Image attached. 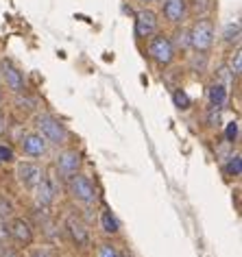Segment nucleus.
I'll return each instance as SVG.
<instances>
[{
	"mask_svg": "<svg viewBox=\"0 0 242 257\" xmlns=\"http://www.w3.org/2000/svg\"><path fill=\"white\" fill-rule=\"evenodd\" d=\"M37 131L40 136L46 140V142H53V144H63L68 140V131L66 126L61 124L57 118H53L50 113H40L37 115Z\"/></svg>",
	"mask_w": 242,
	"mask_h": 257,
	"instance_id": "obj_1",
	"label": "nucleus"
},
{
	"mask_svg": "<svg viewBox=\"0 0 242 257\" xmlns=\"http://www.w3.org/2000/svg\"><path fill=\"white\" fill-rule=\"evenodd\" d=\"M188 37H190V46H192L194 50H199V53L209 50V46H212V42H214V24H212V20H207V18L196 20L192 31L188 33Z\"/></svg>",
	"mask_w": 242,
	"mask_h": 257,
	"instance_id": "obj_2",
	"label": "nucleus"
},
{
	"mask_svg": "<svg viewBox=\"0 0 242 257\" xmlns=\"http://www.w3.org/2000/svg\"><path fill=\"white\" fill-rule=\"evenodd\" d=\"M149 55L153 61H157L159 66H168L175 57V44L168 40L166 35H155L149 42Z\"/></svg>",
	"mask_w": 242,
	"mask_h": 257,
	"instance_id": "obj_3",
	"label": "nucleus"
},
{
	"mask_svg": "<svg viewBox=\"0 0 242 257\" xmlns=\"http://www.w3.org/2000/svg\"><path fill=\"white\" fill-rule=\"evenodd\" d=\"M68 190H70V194H72L76 201H81V203H92L94 198H96V188H94V183L83 175H72L70 177Z\"/></svg>",
	"mask_w": 242,
	"mask_h": 257,
	"instance_id": "obj_4",
	"label": "nucleus"
},
{
	"mask_svg": "<svg viewBox=\"0 0 242 257\" xmlns=\"http://www.w3.org/2000/svg\"><path fill=\"white\" fill-rule=\"evenodd\" d=\"M18 179H20V183L24 188L35 190V185L44 179V170L33 162H22L18 166Z\"/></svg>",
	"mask_w": 242,
	"mask_h": 257,
	"instance_id": "obj_5",
	"label": "nucleus"
},
{
	"mask_svg": "<svg viewBox=\"0 0 242 257\" xmlns=\"http://www.w3.org/2000/svg\"><path fill=\"white\" fill-rule=\"evenodd\" d=\"M0 74H3V79H5V83H7V87L11 89V92L18 94V92L24 89V76L20 74V70H18L9 59L0 61Z\"/></svg>",
	"mask_w": 242,
	"mask_h": 257,
	"instance_id": "obj_6",
	"label": "nucleus"
},
{
	"mask_svg": "<svg viewBox=\"0 0 242 257\" xmlns=\"http://www.w3.org/2000/svg\"><path fill=\"white\" fill-rule=\"evenodd\" d=\"M9 235L14 237V242L20 244V246H31V242H33V231H31V224L24 220V218L11 220Z\"/></svg>",
	"mask_w": 242,
	"mask_h": 257,
	"instance_id": "obj_7",
	"label": "nucleus"
},
{
	"mask_svg": "<svg viewBox=\"0 0 242 257\" xmlns=\"http://www.w3.org/2000/svg\"><path fill=\"white\" fill-rule=\"evenodd\" d=\"M57 168L66 179H70L72 175H76L81 168V155L76 151H63L59 159H57Z\"/></svg>",
	"mask_w": 242,
	"mask_h": 257,
	"instance_id": "obj_8",
	"label": "nucleus"
},
{
	"mask_svg": "<svg viewBox=\"0 0 242 257\" xmlns=\"http://www.w3.org/2000/svg\"><path fill=\"white\" fill-rule=\"evenodd\" d=\"M157 31V16L153 11L144 9L136 18V35L138 37H151Z\"/></svg>",
	"mask_w": 242,
	"mask_h": 257,
	"instance_id": "obj_9",
	"label": "nucleus"
},
{
	"mask_svg": "<svg viewBox=\"0 0 242 257\" xmlns=\"http://www.w3.org/2000/svg\"><path fill=\"white\" fill-rule=\"evenodd\" d=\"M22 151L31 157H42L46 153V140L40 133H31V136L22 138Z\"/></svg>",
	"mask_w": 242,
	"mask_h": 257,
	"instance_id": "obj_10",
	"label": "nucleus"
},
{
	"mask_svg": "<svg viewBox=\"0 0 242 257\" xmlns=\"http://www.w3.org/2000/svg\"><path fill=\"white\" fill-rule=\"evenodd\" d=\"M186 0H166L164 3V16L168 22H181L186 18Z\"/></svg>",
	"mask_w": 242,
	"mask_h": 257,
	"instance_id": "obj_11",
	"label": "nucleus"
},
{
	"mask_svg": "<svg viewBox=\"0 0 242 257\" xmlns=\"http://www.w3.org/2000/svg\"><path fill=\"white\" fill-rule=\"evenodd\" d=\"M35 201H37V205H42V207H48V205L55 201V188L48 179H42V181L35 185Z\"/></svg>",
	"mask_w": 242,
	"mask_h": 257,
	"instance_id": "obj_12",
	"label": "nucleus"
},
{
	"mask_svg": "<svg viewBox=\"0 0 242 257\" xmlns=\"http://www.w3.org/2000/svg\"><path fill=\"white\" fill-rule=\"evenodd\" d=\"M207 98H209V105H212L214 109L216 107H225V102H227V87L225 85H220V83H214L212 87L207 89Z\"/></svg>",
	"mask_w": 242,
	"mask_h": 257,
	"instance_id": "obj_13",
	"label": "nucleus"
},
{
	"mask_svg": "<svg viewBox=\"0 0 242 257\" xmlns=\"http://www.w3.org/2000/svg\"><path fill=\"white\" fill-rule=\"evenodd\" d=\"M68 229H70V235H72V240H74L76 244L85 246V244L90 242V235H87V229L83 227V222H79V220H70V222H68Z\"/></svg>",
	"mask_w": 242,
	"mask_h": 257,
	"instance_id": "obj_14",
	"label": "nucleus"
},
{
	"mask_svg": "<svg viewBox=\"0 0 242 257\" xmlns=\"http://www.w3.org/2000/svg\"><path fill=\"white\" fill-rule=\"evenodd\" d=\"M100 227H103L105 233H118L120 222H118V218L113 216L109 209H105L103 214H100Z\"/></svg>",
	"mask_w": 242,
	"mask_h": 257,
	"instance_id": "obj_15",
	"label": "nucleus"
},
{
	"mask_svg": "<svg viewBox=\"0 0 242 257\" xmlns=\"http://www.w3.org/2000/svg\"><path fill=\"white\" fill-rule=\"evenodd\" d=\"M222 37H225L227 44H233L240 40V24L238 22H231L225 27V33H222Z\"/></svg>",
	"mask_w": 242,
	"mask_h": 257,
	"instance_id": "obj_16",
	"label": "nucleus"
},
{
	"mask_svg": "<svg viewBox=\"0 0 242 257\" xmlns=\"http://www.w3.org/2000/svg\"><path fill=\"white\" fill-rule=\"evenodd\" d=\"M240 172H242V159H240V155H233L227 164V175L229 177H240Z\"/></svg>",
	"mask_w": 242,
	"mask_h": 257,
	"instance_id": "obj_17",
	"label": "nucleus"
},
{
	"mask_svg": "<svg viewBox=\"0 0 242 257\" xmlns=\"http://www.w3.org/2000/svg\"><path fill=\"white\" fill-rule=\"evenodd\" d=\"M173 100H175V105L179 107V109H188V107H190L188 94H186V92H181V89H177V92L173 94Z\"/></svg>",
	"mask_w": 242,
	"mask_h": 257,
	"instance_id": "obj_18",
	"label": "nucleus"
},
{
	"mask_svg": "<svg viewBox=\"0 0 242 257\" xmlns=\"http://www.w3.org/2000/svg\"><path fill=\"white\" fill-rule=\"evenodd\" d=\"M14 214V205H11V201H7L3 194H0V218H7Z\"/></svg>",
	"mask_w": 242,
	"mask_h": 257,
	"instance_id": "obj_19",
	"label": "nucleus"
},
{
	"mask_svg": "<svg viewBox=\"0 0 242 257\" xmlns=\"http://www.w3.org/2000/svg\"><path fill=\"white\" fill-rule=\"evenodd\" d=\"M225 138H227V142H233L235 138H238V122H229L227 124V131H225Z\"/></svg>",
	"mask_w": 242,
	"mask_h": 257,
	"instance_id": "obj_20",
	"label": "nucleus"
},
{
	"mask_svg": "<svg viewBox=\"0 0 242 257\" xmlns=\"http://www.w3.org/2000/svg\"><path fill=\"white\" fill-rule=\"evenodd\" d=\"M240 70H242V55H240V50H235V55H233V59H231V72L238 76Z\"/></svg>",
	"mask_w": 242,
	"mask_h": 257,
	"instance_id": "obj_21",
	"label": "nucleus"
},
{
	"mask_svg": "<svg viewBox=\"0 0 242 257\" xmlns=\"http://www.w3.org/2000/svg\"><path fill=\"white\" fill-rule=\"evenodd\" d=\"M0 162H14V151L9 146H0Z\"/></svg>",
	"mask_w": 242,
	"mask_h": 257,
	"instance_id": "obj_22",
	"label": "nucleus"
},
{
	"mask_svg": "<svg viewBox=\"0 0 242 257\" xmlns=\"http://www.w3.org/2000/svg\"><path fill=\"white\" fill-rule=\"evenodd\" d=\"M100 257H120L118 250L111 246V244H103V248H100Z\"/></svg>",
	"mask_w": 242,
	"mask_h": 257,
	"instance_id": "obj_23",
	"label": "nucleus"
},
{
	"mask_svg": "<svg viewBox=\"0 0 242 257\" xmlns=\"http://www.w3.org/2000/svg\"><path fill=\"white\" fill-rule=\"evenodd\" d=\"M5 131H7V118H5V113L0 111V136H3Z\"/></svg>",
	"mask_w": 242,
	"mask_h": 257,
	"instance_id": "obj_24",
	"label": "nucleus"
},
{
	"mask_svg": "<svg viewBox=\"0 0 242 257\" xmlns=\"http://www.w3.org/2000/svg\"><path fill=\"white\" fill-rule=\"evenodd\" d=\"M31 257H50V255H48V250L37 248V250H33V253H31Z\"/></svg>",
	"mask_w": 242,
	"mask_h": 257,
	"instance_id": "obj_25",
	"label": "nucleus"
},
{
	"mask_svg": "<svg viewBox=\"0 0 242 257\" xmlns=\"http://www.w3.org/2000/svg\"><path fill=\"white\" fill-rule=\"evenodd\" d=\"M142 3H153V0H142Z\"/></svg>",
	"mask_w": 242,
	"mask_h": 257,
	"instance_id": "obj_26",
	"label": "nucleus"
},
{
	"mask_svg": "<svg viewBox=\"0 0 242 257\" xmlns=\"http://www.w3.org/2000/svg\"><path fill=\"white\" fill-rule=\"evenodd\" d=\"M120 257H129V255H120Z\"/></svg>",
	"mask_w": 242,
	"mask_h": 257,
	"instance_id": "obj_27",
	"label": "nucleus"
}]
</instances>
